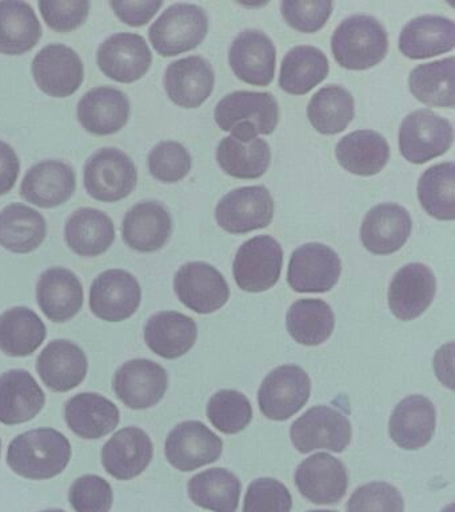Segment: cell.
I'll return each instance as SVG.
<instances>
[{
    "instance_id": "f5cc1de1",
    "label": "cell",
    "mask_w": 455,
    "mask_h": 512,
    "mask_svg": "<svg viewBox=\"0 0 455 512\" xmlns=\"http://www.w3.org/2000/svg\"><path fill=\"white\" fill-rule=\"evenodd\" d=\"M47 26L58 32L75 30L89 16V0H41L38 3Z\"/></svg>"
},
{
    "instance_id": "db71d44e",
    "label": "cell",
    "mask_w": 455,
    "mask_h": 512,
    "mask_svg": "<svg viewBox=\"0 0 455 512\" xmlns=\"http://www.w3.org/2000/svg\"><path fill=\"white\" fill-rule=\"evenodd\" d=\"M110 6L122 22L139 27L153 19L159 8L163 6V2L162 0H137V2L111 0Z\"/></svg>"
},
{
    "instance_id": "7dc6e473",
    "label": "cell",
    "mask_w": 455,
    "mask_h": 512,
    "mask_svg": "<svg viewBox=\"0 0 455 512\" xmlns=\"http://www.w3.org/2000/svg\"><path fill=\"white\" fill-rule=\"evenodd\" d=\"M149 168L155 179L165 183L179 182L191 170V156L181 143L165 140L150 151Z\"/></svg>"
},
{
    "instance_id": "52a82bcc",
    "label": "cell",
    "mask_w": 455,
    "mask_h": 512,
    "mask_svg": "<svg viewBox=\"0 0 455 512\" xmlns=\"http://www.w3.org/2000/svg\"><path fill=\"white\" fill-rule=\"evenodd\" d=\"M283 266V251L269 235L255 236L243 243L235 255L234 278L247 292H263L278 283Z\"/></svg>"
},
{
    "instance_id": "ee69618b",
    "label": "cell",
    "mask_w": 455,
    "mask_h": 512,
    "mask_svg": "<svg viewBox=\"0 0 455 512\" xmlns=\"http://www.w3.org/2000/svg\"><path fill=\"white\" fill-rule=\"evenodd\" d=\"M307 116L319 134H339L354 118V98L346 88L330 84L310 99Z\"/></svg>"
},
{
    "instance_id": "7a4b0ae2",
    "label": "cell",
    "mask_w": 455,
    "mask_h": 512,
    "mask_svg": "<svg viewBox=\"0 0 455 512\" xmlns=\"http://www.w3.org/2000/svg\"><path fill=\"white\" fill-rule=\"evenodd\" d=\"M389 50L385 27L369 15H354L335 28L331 51L347 70L362 71L381 63Z\"/></svg>"
},
{
    "instance_id": "5bb4252c",
    "label": "cell",
    "mask_w": 455,
    "mask_h": 512,
    "mask_svg": "<svg viewBox=\"0 0 455 512\" xmlns=\"http://www.w3.org/2000/svg\"><path fill=\"white\" fill-rule=\"evenodd\" d=\"M178 299L198 314L221 310L230 298V288L217 268L205 262L183 264L174 276Z\"/></svg>"
},
{
    "instance_id": "ba28073f",
    "label": "cell",
    "mask_w": 455,
    "mask_h": 512,
    "mask_svg": "<svg viewBox=\"0 0 455 512\" xmlns=\"http://www.w3.org/2000/svg\"><path fill=\"white\" fill-rule=\"evenodd\" d=\"M291 442L302 454L315 450L345 451L351 440V424L341 411L327 406L310 408L295 420Z\"/></svg>"
},
{
    "instance_id": "1f68e13d",
    "label": "cell",
    "mask_w": 455,
    "mask_h": 512,
    "mask_svg": "<svg viewBox=\"0 0 455 512\" xmlns=\"http://www.w3.org/2000/svg\"><path fill=\"white\" fill-rule=\"evenodd\" d=\"M454 46L455 23L443 16H419L410 20L399 35V50L410 59L433 58Z\"/></svg>"
},
{
    "instance_id": "f6af8a7d",
    "label": "cell",
    "mask_w": 455,
    "mask_h": 512,
    "mask_svg": "<svg viewBox=\"0 0 455 512\" xmlns=\"http://www.w3.org/2000/svg\"><path fill=\"white\" fill-rule=\"evenodd\" d=\"M454 163L427 168L418 182V199L423 210L438 220L455 219Z\"/></svg>"
},
{
    "instance_id": "83f0119b",
    "label": "cell",
    "mask_w": 455,
    "mask_h": 512,
    "mask_svg": "<svg viewBox=\"0 0 455 512\" xmlns=\"http://www.w3.org/2000/svg\"><path fill=\"white\" fill-rule=\"evenodd\" d=\"M129 116L130 100L115 87L91 88L78 103L79 122L91 134H115L125 126Z\"/></svg>"
},
{
    "instance_id": "c3c4849f",
    "label": "cell",
    "mask_w": 455,
    "mask_h": 512,
    "mask_svg": "<svg viewBox=\"0 0 455 512\" xmlns=\"http://www.w3.org/2000/svg\"><path fill=\"white\" fill-rule=\"evenodd\" d=\"M69 502L77 512H110L113 488L102 476L83 475L71 484Z\"/></svg>"
},
{
    "instance_id": "681fc988",
    "label": "cell",
    "mask_w": 455,
    "mask_h": 512,
    "mask_svg": "<svg viewBox=\"0 0 455 512\" xmlns=\"http://www.w3.org/2000/svg\"><path fill=\"white\" fill-rule=\"evenodd\" d=\"M347 512H403L401 492L389 483L374 482L357 488L346 504Z\"/></svg>"
},
{
    "instance_id": "7c38bea8",
    "label": "cell",
    "mask_w": 455,
    "mask_h": 512,
    "mask_svg": "<svg viewBox=\"0 0 455 512\" xmlns=\"http://www.w3.org/2000/svg\"><path fill=\"white\" fill-rule=\"evenodd\" d=\"M169 387V375L161 364L149 359L129 360L113 379L117 398L131 410L157 406Z\"/></svg>"
},
{
    "instance_id": "d4e9b609",
    "label": "cell",
    "mask_w": 455,
    "mask_h": 512,
    "mask_svg": "<svg viewBox=\"0 0 455 512\" xmlns=\"http://www.w3.org/2000/svg\"><path fill=\"white\" fill-rule=\"evenodd\" d=\"M89 362L85 351L70 340L58 339L47 344L37 360L42 382L55 392H69L85 380Z\"/></svg>"
},
{
    "instance_id": "9f6ffc18",
    "label": "cell",
    "mask_w": 455,
    "mask_h": 512,
    "mask_svg": "<svg viewBox=\"0 0 455 512\" xmlns=\"http://www.w3.org/2000/svg\"><path fill=\"white\" fill-rule=\"evenodd\" d=\"M453 508H454L453 504H450V506L447 507L446 510H443L442 512H453Z\"/></svg>"
},
{
    "instance_id": "ab89813d",
    "label": "cell",
    "mask_w": 455,
    "mask_h": 512,
    "mask_svg": "<svg viewBox=\"0 0 455 512\" xmlns=\"http://www.w3.org/2000/svg\"><path fill=\"white\" fill-rule=\"evenodd\" d=\"M329 71L325 52L314 46H297L282 60L279 86L287 94L306 95L327 78Z\"/></svg>"
},
{
    "instance_id": "d6986e66",
    "label": "cell",
    "mask_w": 455,
    "mask_h": 512,
    "mask_svg": "<svg viewBox=\"0 0 455 512\" xmlns=\"http://www.w3.org/2000/svg\"><path fill=\"white\" fill-rule=\"evenodd\" d=\"M229 63L242 82L266 87L274 79L277 50L273 40L262 31L245 30L231 44Z\"/></svg>"
},
{
    "instance_id": "e0dca14e",
    "label": "cell",
    "mask_w": 455,
    "mask_h": 512,
    "mask_svg": "<svg viewBox=\"0 0 455 512\" xmlns=\"http://www.w3.org/2000/svg\"><path fill=\"white\" fill-rule=\"evenodd\" d=\"M97 60L99 68L109 78L131 83L149 71L153 54L142 35L118 32L103 40L98 48Z\"/></svg>"
},
{
    "instance_id": "44dd1931",
    "label": "cell",
    "mask_w": 455,
    "mask_h": 512,
    "mask_svg": "<svg viewBox=\"0 0 455 512\" xmlns=\"http://www.w3.org/2000/svg\"><path fill=\"white\" fill-rule=\"evenodd\" d=\"M214 82L213 67L198 55L175 60L163 76L167 95L183 108L201 107L213 92Z\"/></svg>"
},
{
    "instance_id": "bcb514c9",
    "label": "cell",
    "mask_w": 455,
    "mask_h": 512,
    "mask_svg": "<svg viewBox=\"0 0 455 512\" xmlns=\"http://www.w3.org/2000/svg\"><path fill=\"white\" fill-rule=\"evenodd\" d=\"M207 418L223 434H238L253 419V407L242 392L221 390L207 404Z\"/></svg>"
},
{
    "instance_id": "603a6c76",
    "label": "cell",
    "mask_w": 455,
    "mask_h": 512,
    "mask_svg": "<svg viewBox=\"0 0 455 512\" xmlns=\"http://www.w3.org/2000/svg\"><path fill=\"white\" fill-rule=\"evenodd\" d=\"M77 176L74 168L62 160L47 159L27 170L21 195L27 202L43 208L65 203L74 194Z\"/></svg>"
},
{
    "instance_id": "f907efd6",
    "label": "cell",
    "mask_w": 455,
    "mask_h": 512,
    "mask_svg": "<svg viewBox=\"0 0 455 512\" xmlns=\"http://www.w3.org/2000/svg\"><path fill=\"white\" fill-rule=\"evenodd\" d=\"M293 498L285 484L273 478L254 480L247 488L243 512H291Z\"/></svg>"
},
{
    "instance_id": "9c48e42d",
    "label": "cell",
    "mask_w": 455,
    "mask_h": 512,
    "mask_svg": "<svg viewBox=\"0 0 455 512\" xmlns=\"http://www.w3.org/2000/svg\"><path fill=\"white\" fill-rule=\"evenodd\" d=\"M273 216V196L263 186L237 188L223 196L215 208L218 226L230 234H247L266 228Z\"/></svg>"
},
{
    "instance_id": "91938a15",
    "label": "cell",
    "mask_w": 455,
    "mask_h": 512,
    "mask_svg": "<svg viewBox=\"0 0 455 512\" xmlns=\"http://www.w3.org/2000/svg\"><path fill=\"white\" fill-rule=\"evenodd\" d=\"M0 451H2V442H0Z\"/></svg>"
},
{
    "instance_id": "f1b7e54d",
    "label": "cell",
    "mask_w": 455,
    "mask_h": 512,
    "mask_svg": "<svg viewBox=\"0 0 455 512\" xmlns=\"http://www.w3.org/2000/svg\"><path fill=\"white\" fill-rule=\"evenodd\" d=\"M83 286L78 276L65 267H53L41 275L37 300L43 314L55 323H65L82 310Z\"/></svg>"
},
{
    "instance_id": "836d02e7",
    "label": "cell",
    "mask_w": 455,
    "mask_h": 512,
    "mask_svg": "<svg viewBox=\"0 0 455 512\" xmlns=\"http://www.w3.org/2000/svg\"><path fill=\"white\" fill-rule=\"evenodd\" d=\"M335 156L350 174L373 176L389 162L390 147L385 136L379 132L359 130L341 139L335 148Z\"/></svg>"
},
{
    "instance_id": "4fadbf2b",
    "label": "cell",
    "mask_w": 455,
    "mask_h": 512,
    "mask_svg": "<svg viewBox=\"0 0 455 512\" xmlns=\"http://www.w3.org/2000/svg\"><path fill=\"white\" fill-rule=\"evenodd\" d=\"M341 271V259L333 248L321 243H307L291 255L287 282L301 294H322L338 283Z\"/></svg>"
},
{
    "instance_id": "816d5d0a",
    "label": "cell",
    "mask_w": 455,
    "mask_h": 512,
    "mask_svg": "<svg viewBox=\"0 0 455 512\" xmlns=\"http://www.w3.org/2000/svg\"><path fill=\"white\" fill-rule=\"evenodd\" d=\"M285 22L294 30L313 34L325 27L333 12V2L327 0H287L281 3Z\"/></svg>"
},
{
    "instance_id": "3957f363",
    "label": "cell",
    "mask_w": 455,
    "mask_h": 512,
    "mask_svg": "<svg viewBox=\"0 0 455 512\" xmlns=\"http://www.w3.org/2000/svg\"><path fill=\"white\" fill-rule=\"evenodd\" d=\"M214 118L219 128L231 135H270L278 126V102L270 92L235 91L217 104Z\"/></svg>"
},
{
    "instance_id": "2e32d148",
    "label": "cell",
    "mask_w": 455,
    "mask_h": 512,
    "mask_svg": "<svg viewBox=\"0 0 455 512\" xmlns=\"http://www.w3.org/2000/svg\"><path fill=\"white\" fill-rule=\"evenodd\" d=\"M223 442L206 424L189 420L178 424L166 439V458L179 471L190 472L221 458Z\"/></svg>"
},
{
    "instance_id": "8fae6325",
    "label": "cell",
    "mask_w": 455,
    "mask_h": 512,
    "mask_svg": "<svg viewBox=\"0 0 455 512\" xmlns=\"http://www.w3.org/2000/svg\"><path fill=\"white\" fill-rule=\"evenodd\" d=\"M142 288L129 271L111 268L95 278L90 288V310L106 322H123L141 306Z\"/></svg>"
},
{
    "instance_id": "5b68a950",
    "label": "cell",
    "mask_w": 455,
    "mask_h": 512,
    "mask_svg": "<svg viewBox=\"0 0 455 512\" xmlns=\"http://www.w3.org/2000/svg\"><path fill=\"white\" fill-rule=\"evenodd\" d=\"M137 182L133 159L117 147L99 148L86 160L85 187L94 199L117 202L129 196Z\"/></svg>"
},
{
    "instance_id": "f546056e",
    "label": "cell",
    "mask_w": 455,
    "mask_h": 512,
    "mask_svg": "<svg viewBox=\"0 0 455 512\" xmlns=\"http://www.w3.org/2000/svg\"><path fill=\"white\" fill-rule=\"evenodd\" d=\"M434 404L422 395H411L395 407L390 416L391 439L403 450H419L430 443L435 431Z\"/></svg>"
},
{
    "instance_id": "7402d4cb",
    "label": "cell",
    "mask_w": 455,
    "mask_h": 512,
    "mask_svg": "<svg viewBox=\"0 0 455 512\" xmlns=\"http://www.w3.org/2000/svg\"><path fill=\"white\" fill-rule=\"evenodd\" d=\"M411 227L413 223L405 207L395 203L379 204L363 219L361 240L367 251L390 255L405 246Z\"/></svg>"
},
{
    "instance_id": "484cf974",
    "label": "cell",
    "mask_w": 455,
    "mask_h": 512,
    "mask_svg": "<svg viewBox=\"0 0 455 512\" xmlns=\"http://www.w3.org/2000/svg\"><path fill=\"white\" fill-rule=\"evenodd\" d=\"M46 395L29 371L15 368L0 375V423H27L43 410Z\"/></svg>"
},
{
    "instance_id": "f35d334b",
    "label": "cell",
    "mask_w": 455,
    "mask_h": 512,
    "mask_svg": "<svg viewBox=\"0 0 455 512\" xmlns=\"http://www.w3.org/2000/svg\"><path fill=\"white\" fill-rule=\"evenodd\" d=\"M42 26L30 3L18 0L0 2V52L21 55L37 46Z\"/></svg>"
},
{
    "instance_id": "4316f807",
    "label": "cell",
    "mask_w": 455,
    "mask_h": 512,
    "mask_svg": "<svg viewBox=\"0 0 455 512\" xmlns=\"http://www.w3.org/2000/svg\"><path fill=\"white\" fill-rule=\"evenodd\" d=\"M173 231L170 212L157 200H143L131 207L122 223L127 246L141 252L161 250Z\"/></svg>"
},
{
    "instance_id": "6f0895ef",
    "label": "cell",
    "mask_w": 455,
    "mask_h": 512,
    "mask_svg": "<svg viewBox=\"0 0 455 512\" xmlns=\"http://www.w3.org/2000/svg\"><path fill=\"white\" fill-rule=\"evenodd\" d=\"M307 512H337V511H327V510H311Z\"/></svg>"
},
{
    "instance_id": "9a60e30c",
    "label": "cell",
    "mask_w": 455,
    "mask_h": 512,
    "mask_svg": "<svg viewBox=\"0 0 455 512\" xmlns=\"http://www.w3.org/2000/svg\"><path fill=\"white\" fill-rule=\"evenodd\" d=\"M31 71L39 88L55 98L73 95L85 76L81 56L74 48L61 43L43 47L35 55Z\"/></svg>"
},
{
    "instance_id": "d590c367",
    "label": "cell",
    "mask_w": 455,
    "mask_h": 512,
    "mask_svg": "<svg viewBox=\"0 0 455 512\" xmlns=\"http://www.w3.org/2000/svg\"><path fill=\"white\" fill-rule=\"evenodd\" d=\"M219 167L237 179H258L271 163V150L265 139L230 135L217 148Z\"/></svg>"
},
{
    "instance_id": "74e56055",
    "label": "cell",
    "mask_w": 455,
    "mask_h": 512,
    "mask_svg": "<svg viewBox=\"0 0 455 512\" xmlns=\"http://www.w3.org/2000/svg\"><path fill=\"white\" fill-rule=\"evenodd\" d=\"M47 338V330L37 312L14 307L0 315V351L13 358L33 355Z\"/></svg>"
},
{
    "instance_id": "6da1fadb",
    "label": "cell",
    "mask_w": 455,
    "mask_h": 512,
    "mask_svg": "<svg viewBox=\"0 0 455 512\" xmlns=\"http://www.w3.org/2000/svg\"><path fill=\"white\" fill-rule=\"evenodd\" d=\"M70 440L54 428L23 432L10 443L7 464L15 474L31 480L53 479L69 466Z\"/></svg>"
},
{
    "instance_id": "60d3db41",
    "label": "cell",
    "mask_w": 455,
    "mask_h": 512,
    "mask_svg": "<svg viewBox=\"0 0 455 512\" xmlns=\"http://www.w3.org/2000/svg\"><path fill=\"white\" fill-rule=\"evenodd\" d=\"M190 499L213 512H237L241 498V480L226 468H211L190 479Z\"/></svg>"
},
{
    "instance_id": "d6a6232c",
    "label": "cell",
    "mask_w": 455,
    "mask_h": 512,
    "mask_svg": "<svg viewBox=\"0 0 455 512\" xmlns=\"http://www.w3.org/2000/svg\"><path fill=\"white\" fill-rule=\"evenodd\" d=\"M197 338V323L177 311L158 312L145 326L147 347L165 359L181 358L194 347Z\"/></svg>"
},
{
    "instance_id": "cb8c5ba5",
    "label": "cell",
    "mask_w": 455,
    "mask_h": 512,
    "mask_svg": "<svg viewBox=\"0 0 455 512\" xmlns=\"http://www.w3.org/2000/svg\"><path fill=\"white\" fill-rule=\"evenodd\" d=\"M153 456L150 436L141 428L126 427L103 446L102 464L113 478L131 480L149 467Z\"/></svg>"
},
{
    "instance_id": "7bdbcfd3",
    "label": "cell",
    "mask_w": 455,
    "mask_h": 512,
    "mask_svg": "<svg viewBox=\"0 0 455 512\" xmlns=\"http://www.w3.org/2000/svg\"><path fill=\"white\" fill-rule=\"evenodd\" d=\"M287 331L303 346H319L333 334V310L321 299H301L287 312Z\"/></svg>"
},
{
    "instance_id": "8992f818",
    "label": "cell",
    "mask_w": 455,
    "mask_h": 512,
    "mask_svg": "<svg viewBox=\"0 0 455 512\" xmlns=\"http://www.w3.org/2000/svg\"><path fill=\"white\" fill-rule=\"evenodd\" d=\"M398 139L403 158L423 164L450 150L454 130L449 120L434 111L417 110L403 120Z\"/></svg>"
},
{
    "instance_id": "e575fe53",
    "label": "cell",
    "mask_w": 455,
    "mask_h": 512,
    "mask_svg": "<svg viewBox=\"0 0 455 512\" xmlns=\"http://www.w3.org/2000/svg\"><path fill=\"white\" fill-rule=\"evenodd\" d=\"M67 246L81 256H98L109 250L115 239L113 219L105 211L82 207L67 219Z\"/></svg>"
},
{
    "instance_id": "8d00e7d4",
    "label": "cell",
    "mask_w": 455,
    "mask_h": 512,
    "mask_svg": "<svg viewBox=\"0 0 455 512\" xmlns=\"http://www.w3.org/2000/svg\"><path fill=\"white\" fill-rule=\"evenodd\" d=\"M45 216L23 203H11L0 211V244L15 254H29L45 240Z\"/></svg>"
},
{
    "instance_id": "30bf717a",
    "label": "cell",
    "mask_w": 455,
    "mask_h": 512,
    "mask_svg": "<svg viewBox=\"0 0 455 512\" xmlns=\"http://www.w3.org/2000/svg\"><path fill=\"white\" fill-rule=\"evenodd\" d=\"M309 375L298 366H281L266 376L259 388L258 403L262 414L282 422L297 414L310 398Z\"/></svg>"
},
{
    "instance_id": "11a10c76",
    "label": "cell",
    "mask_w": 455,
    "mask_h": 512,
    "mask_svg": "<svg viewBox=\"0 0 455 512\" xmlns=\"http://www.w3.org/2000/svg\"><path fill=\"white\" fill-rule=\"evenodd\" d=\"M21 162L9 143L0 140V195L6 194L17 182Z\"/></svg>"
},
{
    "instance_id": "b9f144b4",
    "label": "cell",
    "mask_w": 455,
    "mask_h": 512,
    "mask_svg": "<svg viewBox=\"0 0 455 512\" xmlns=\"http://www.w3.org/2000/svg\"><path fill=\"white\" fill-rule=\"evenodd\" d=\"M454 78V56L437 62L419 64L410 72V92L426 106L454 108Z\"/></svg>"
},
{
    "instance_id": "ac0fdd59",
    "label": "cell",
    "mask_w": 455,
    "mask_h": 512,
    "mask_svg": "<svg viewBox=\"0 0 455 512\" xmlns=\"http://www.w3.org/2000/svg\"><path fill=\"white\" fill-rule=\"evenodd\" d=\"M295 484L311 503L335 504L346 495L349 476L341 460L319 452L299 464Z\"/></svg>"
},
{
    "instance_id": "680465c9",
    "label": "cell",
    "mask_w": 455,
    "mask_h": 512,
    "mask_svg": "<svg viewBox=\"0 0 455 512\" xmlns=\"http://www.w3.org/2000/svg\"><path fill=\"white\" fill-rule=\"evenodd\" d=\"M42 512H65L63 510H46V511H42Z\"/></svg>"
},
{
    "instance_id": "277c9868",
    "label": "cell",
    "mask_w": 455,
    "mask_h": 512,
    "mask_svg": "<svg viewBox=\"0 0 455 512\" xmlns=\"http://www.w3.org/2000/svg\"><path fill=\"white\" fill-rule=\"evenodd\" d=\"M209 31L206 11L197 4L175 3L162 12L149 28L151 44L162 56L194 50Z\"/></svg>"
},
{
    "instance_id": "ffe728a7",
    "label": "cell",
    "mask_w": 455,
    "mask_h": 512,
    "mask_svg": "<svg viewBox=\"0 0 455 512\" xmlns=\"http://www.w3.org/2000/svg\"><path fill=\"white\" fill-rule=\"evenodd\" d=\"M437 280L422 263H410L397 271L389 288V307L395 318L409 322L419 318L433 303Z\"/></svg>"
},
{
    "instance_id": "4dcf8cb0",
    "label": "cell",
    "mask_w": 455,
    "mask_h": 512,
    "mask_svg": "<svg viewBox=\"0 0 455 512\" xmlns=\"http://www.w3.org/2000/svg\"><path fill=\"white\" fill-rule=\"evenodd\" d=\"M65 419L70 430L83 439H101L121 422L118 407L105 396L82 392L66 403Z\"/></svg>"
}]
</instances>
